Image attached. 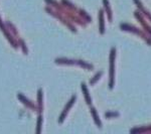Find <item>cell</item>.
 Masks as SVG:
<instances>
[{
  "label": "cell",
  "instance_id": "1",
  "mask_svg": "<svg viewBox=\"0 0 151 134\" xmlns=\"http://www.w3.org/2000/svg\"><path fill=\"white\" fill-rule=\"evenodd\" d=\"M120 29H122L123 31H127V32L138 35L139 37L142 38L148 45H151V36L149 35H147L142 28H138V27H136V26L132 25V24L124 22L120 24Z\"/></svg>",
  "mask_w": 151,
  "mask_h": 134
},
{
  "label": "cell",
  "instance_id": "2",
  "mask_svg": "<svg viewBox=\"0 0 151 134\" xmlns=\"http://www.w3.org/2000/svg\"><path fill=\"white\" fill-rule=\"evenodd\" d=\"M116 48H112L109 55V89L112 90L115 85V65H116Z\"/></svg>",
  "mask_w": 151,
  "mask_h": 134
},
{
  "label": "cell",
  "instance_id": "3",
  "mask_svg": "<svg viewBox=\"0 0 151 134\" xmlns=\"http://www.w3.org/2000/svg\"><path fill=\"white\" fill-rule=\"evenodd\" d=\"M55 63L58 65H76V66H80V67L87 69L89 71H93L94 70V66L88 62H85L83 60H70V58H58L55 60Z\"/></svg>",
  "mask_w": 151,
  "mask_h": 134
},
{
  "label": "cell",
  "instance_id": "4",
  "mask_svg": "<svg viewBox=\"0 0 151 134\" xmlns=\"http://www.w3.org/2000/svg\"><path fill=\"white\" fill-rule=\"evenodd\" d=\"M45 10H47L48 13L50 14V15H52V16H55V18L60 19V20L62 21V22L64 23L65 26H68V27H69V29L70 31H73V32H75V33L77 32V28L75 27V25L73 24V22L67 17V16H65L63 13H60V12H58L57 10H52V9H50V7H47V8H45Z\"/></svg>",
  "mask_w": 151,
  "mask_h": 134
},
{
  "label": "cell",
  "instance_id": "5",
  "mask_svg": "<svg viewBox=\"0 0 151 134\" xmlns=\"http://www.w3.org/2000/svg\"><path fill=\"white\" fill-rule=\"evenodd\" d=\"M134 17L138 20V22L140 23V25H141V27H142L143 30H144L147 35H149L151 36V26L148 24L147 21H146L144 16H143L139 11H135L134 12Z\"/></svg>",
  "mask_w": 151,
  "mask_h": 134
},
{
  "label": "cell",
  "instance_id": "6",
  "mask_svg": "<svg viewBox=\"0 0 151 134\" xmlns=\"http://www.w3.org/2000/svg\"><path fill=\"white\" fill-rule=\"evenodd\" d=\"M76 100H77V96H76V95H74V96H73L72 98H70V99L69 100V102H68V103H67V105H65V109H64V110H63L62 114H60V119H58V123H60V124H62L63 122H64L65 118V117H67L68 113H69V111L70 110V108H72L73 105H74V104H75Z\"/></svg>",
  "mask_w": 151,
  "mask_h": 134
},
{
  "label": "cell",
  "instance_id": "7",
  "mask_svg": "<svg viewBox=\"0 0 151 134\" xmlns=\"http://www.w3.org/2000/svg\"><path fill=\"white\" fill-rule=\"evenodd\" d=\"M133 2L135 3L136 7L138 8V11H139L145 18H147L148 20L151 21V13H150V11L148 10V9L145 8L144 5H143V3L141 2V0H133Z\"/></svg>",
  "mask_w": 151,
  "mask_h": 134
},
{
  "label": "cell",
  "instance_id": "8",
  "mask_svg": "<svg viewBox=\"0 0 151 134\" xmlns=\"http://www.w3.org/2000/svg\"><path fill=\"white\" fill-rule=\"evenodd\" d=\"M131 134H143V133H151V124L145 126H138L130 129Z\"/></svg>",
  "mask_w": 151,
  "mask_h": 134
},
{
  "label": "cell",
  "instance_id": "9",
  "mask_svg": "<svg viewBox=\"0 0 151 134\" xmlns=\"http://www.w3.org/2000/svg\"><path fill=\"white\" fill-rule=\"evenodd\" d=\"M103 9L107 15L108 21L109 22H112V20H113V15H112V9H111L109 0H103Z\"/></svg>",
  "mask_w": 151,
  "mask_h": 134
},
{
  "label": "cell",
  "instance_id": "10",
  "mask_svg": "<svg viewBox=\"0 0 151 134\" xmlns=\"http://www.w3.org/2000/svg\"><path fill=\"white\" fill-rule=\"evenodd\" d=\"M81 87H82V91H83V94H84V98H85V101H86L87 105L92 106V103H93V102H92V98H91V96H90L89 90H88L86 83H82Z\"/></svg>",
  "mask_w": 151,
  "mask_h": 134
},
{
  "label": "cell",
  "instance_id": "11",
  "mask_svg": "<svg viewBox=\"0 0 151 134\" xmlns=\"http://www.w3.org/2000/svg\"><path fill=\"white\" fill-rule=\"evenodd\" d=\"M104 9L99 10V32L100 35L105 33V18H104Z\"/></svg>",
  "mask_w": 151,
  "mask_h": 134
},
{
  "label": "cell",
  "instance_id": "12",
  "mask_svg": "<svg viewBox=\"0 0 151 134\" xmlns=\"http://www.w3.org/2000/svg\"><path fill=\"white\" fill-rule=\"evenodd\" d=\"M90 111H91V115H92V117H93V120H94L95 124H96V126L98 128H102V121H101V119H100L99 114H98V112H97V110L94 108V107L91 106Z\"/></svg>",
  "mask_w": 151,
  "mask_h": 134
},
{
  "label": "cell",
  "instance_id": "13",
  "mask_svg": "<svg viewBox=\"0 0 151 134\" xmlns=\"http://www.w3.org/2000/svg\"><path fill=\"white\" fill-rule=\"evenodd\" d=\"M78 15L81 17L83 20L85 21V22H87V23H91L92 22V17L89 15V14L87 13L86 11L84 10V9H78Z\"/></svg>",
  "mask_w": 151,
  "mask_h": 134
},
{
  "label": "cell",
  "instance_id": "14",
  "mask_svg": "<svg viewBox=\"0 0 151 134\" xmlns=\"http://www.w3.org/2000/svg\"><path fill=\"white\" fill-rule=\"evenodd\" d=\"M62 5L65 7V8L69 9V10L70 11H78V8L76 7V5H74V4L72 3L70 1H69V0H62Z\"/></svg>",
  "mask_w": 151,
  "mask_h": 134
},
{
  "label": "cell",
  "instance_id": "15",
  "mask_svg": "<svg viewBox=\"0 0 151 134\" xmlns=\"http://www.w3.org/2000/svg\"><path fill=\"white\" fill-rule=\"evenodd\" d=\"M102 76H103V71H99V72H97L96 75H95V76L92 78L91 80H90V84H91L92 86H93V85H95L97 82L99 81L100 79H101Z\"/></svg>",
  "mask_w": 151,
  "mask_h": 134
},
{
  "label": "cell",
  "instance_id": "16",
  "mask_svg": "<svg viewBox=\"0 0 151 134\" xmlns=\"http://www.w3.org/2000/svg\"><path fill=\"white\" fill-rule=\"evenodd\" d=\"M37 101H38V111H42V90L40 89L37 92Z\"/></svg>",
  "mask_w": 151,
  "mask_h": 134
},
{
  "label": "cell",
  "instance_id": "17",
  "mask_svg": "<svg viewBox=\"0 0 151 134\" xmlns=\"http://www.w3.org/2000/svg\"><path fill=\"white\" fill-rule=\"evenodd\" d=\"M120 116V113L117 111H108L105 113V117L107 119H111V118H117V117Z\"/></svg>",
  "mask_w": 151,
  "mask_h": 134
},
{
  "label": "cell",
  "instance_id": "18",
  "mask_svg": "<svg viewBox=\"0 0 151 134\" xmlns=\"http://www.w3.org/2000/svg\"><path fill=\"white\" fill-rule=\"evenodd\" d=\"M41 121H42V117L40 116L37 119V129H36V132L40 133V127H41Z\"/></svg>",
  "mask_w": 151,
  "mask_h": 134
}]
</instances>
